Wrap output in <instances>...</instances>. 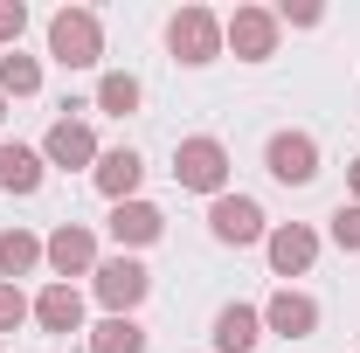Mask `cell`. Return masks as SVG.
Returning a JSON list of instances; mask_svg holds the SVG:
<instances>
[{
    "mask_svg": "<svg viewBox=\"0 0 360 353\" xmlns=\"http://www.w3.org/2000/svg\"><path fill=\"white\" fill-rule=\"evenodd\" d=\"M49 56H56L63 70H90V63L104 56V28H97V14H90V7H63V14L49 21Z\"/></svg>",
    "mask_w": 360,
    "mask_h": 353,
    "instance_id": "1",
    "label": "cell"
},
{
    "mask_svg": "<svg viewBox=\"0 0 360 353\" xmlns=\"http://www.w3.org/2000/svg\"><path fill=\"white\" fill-rule=\"evenodd\" d=\"M174 180H180V187H194V194H222V180H229V153H222V139H180V153H174Z\"/></svg>",
    "mask_w": 360,
    "mask_h": 353,
    "instance_id": "2",
    "label": "cell"
},
{
    "mask_svg": "<svg viewBox=\"0 0 360 353\" xmlns=\"http://www.w3.org/2000/svg\"><path fill=\"white\" fill-rule=\"evenodd\" d=\"M167 42H174L180 63H215L222 56V21L208 7H180L174 21H167Z\"/></svg>",
    "mask_w": 360,
    "mask_h": 353,
    "instance_id": "3",
    "label": "cell"
},
{
    "mask_svg": "<svg viewBox=\"0 0 360 353\" xmlns=\"http://www.w3.org/2000/svg\"><path fill=\"white\" fill-rule=\"evenodd\" d=\"M90 277H97V298L111 305V319H132V305L153 291V277H146L139 257H111V264H97Z\"/></svg>",
    "mask_w": 360,
    "mask_h": 353,
    "instance_id": "4",
    "label": "cell"
},
{
    "mask_svg": "<svg viewBox=\"0 0 360 353\" xmlns=\"http://www.w3.org/2000/svg\"><path fill=\"white\" fill-rule=\"evenodd\" d=\"M264 167H270V180H284V187H305V180L319 174V146H312V132H270Z\"/></svg>",
    "mask_w": 360,
    "mask_h": 353,
    "instance_id": "5",
    "label": "cell"
},
{
    "mask_svg": "<svg viewBox=\"0 0 360 353\" xmlns=\"http://www.w3.org/2000/svg\"><path fill=\"white\" fill-rule=\"evenodd\" d=\"M222 42L243 56V63H264L270 49H277V14L270 7H236L222 21Z\"/></svg>",
    "mask_w": 360,
    "mask_h": 353,
    "instance_id": "6",
    "label": "cell"
},
{
    "mask_svg": "<svg viewBox=\"0 0 360 353\" xmlns=\"http://www.w3.org/2000/svg\"><path fill=\"white\" fill-rule=\"evenodd\" d=\"M208 229H215V243H264V208L250 201V194H215V208H208Z\"/></svg>",
    "mask_w": 360,
    "mask_h": 353,
    "instance_id": "7",
    "label": "cell"
},
{
    "mask_svg": "<svg viewBox=\"0 0 360 353\" xmlns=\"http://www.w3.org/2000/svg\"><path fill=\"white\" fill-rule=\"evenodd\" d=\"M42 257L63 270V277H84V270H97V236H90V229H77V222H63V229L42 243Z\"/></svg>",
    "mask_w": 360,
    "mask_h": 353,
    "instance_id": "8",
    "label": "cell"
},
{
    "mask_svg": "<svg viewBox=\"0 0 360 353\" xmlns=\"http://www.w3.org/2000/svg\"><path fill=\"white\" fill-rule=\"evenodd\" d=\"M42 160H49V167H90V160H97L90 125H84V118H56L49 139H42Z\"/></svg>",
    "mask_w": 360,
    "mask_h": 353,
    "instance_id": "9",
    "label": "cell"
},
{
    "mask_svg": "<svg viewBox=\"0 0 360 353\" xmlns=\"http://www.w3.org/2000/svg\"><path fill=\"white\" fill-rule=\"evenodd\" d=\"M264 243H270V270H277V277H298V270H312V257H319V236H312V229H298V222L270 229Z\"/></svg>",
    "mask_w": 360,
    "mask_h": 353,
    "instance_id": "10",
    "label": "cell"
},
{
    "mask_svg": "<svg viewBox=\"0 0 360 353\" xmlns=\"http://www.w3.org/2000/svg\"><path fill=\"white\" fill-rule=\"evenodd\" d=\"M264 326H270V333H284V340H305V333L319 326V305L305 298V291H277V298L264 305Z\"/></svg>",
    "mask_w": 360,
    "mask_h": 353,
    "instance_id": "11",
    "label": "cell"
},
{
    "mask_svg": "<svg viewBox=\"0 0 360 353\" xmlns=\"http://www.w3.org/2000/svg\"><path fill=\"white\" fill-rule=\"evenodd\" d=\"M139 174H146V160H139L132 146H118V153H97V187H104L111 201H132V194H139Z\"/></svg>",
    "mask_w": 360,
    "mask_h": 353,
    "instance_id": "12",
    "label": "cell"
},
{
    "mask_svg": "<svg viewBox=\"0 0 360 353\" xmlns=\"http://www.w3.org/2000/svg\"><path fill=\"white\" fill-rule=\"evenodd\" d=\"M264 340V312H250V305H222L215 312V347L222 353H250Z\"/></svg>",
    "mask_w": 360,
    "mask_h": 353,
    "instance_id": "13",
    "label": "cell"
},
{
    "mask_svg": "<svg viewBox=\"0 0 360 353\" xmlns=\"http://www.w3.org/2000/svg\"><path fill=\"white\" fill-rule=\"evenodd\" d=\"M160 229H167V215H160V208H153V201H118V208H111V236H118V243H160Z\"/></svg>",
    "mask_w": 360,
    "mask_h": 353,
    "instance_id": "14",
    "label": "cell"
},
{
    "mask_svg": "<svg viewBox=\"0 0 360 353\" xmlns=\"http://www.w3.org/2000/svg\"><path fill=\"white\" fill-rule=\"evenodd\" d=\"M35 319H42V333H84V298L70 284H49L35 298Z\"/></svg>",
    "mask_w": 360,
    "mask_h": 353,
    "instance_id": "15",
    "label": "cell"
},
{
    "mask_svg": "<svg viewBox=\"0 0 360 353\" xmlns=\"http://www.w3.org/2000/svg\"><path fill=\"white\" fill-rule=\"evenodd\" d=\"M0 187H7V194H35V187H42V153L0 146Z\"/></svg>",
    "mask_w": 360,
    "mask_h": 353,
    "instance_id": "16",
    "label": "cell"
},
{
    "mask_svg": "<svg viewBox=\"0 0 360 353\" xmlns=\"http://www.w3.org/2000/svg\"><path fill=\"white\" fill-rule=\"evenodd\" d=\"M35 264H42V243H35L28 229H7V236H0V277L14 284V277H28Z\"/></svg>",
    "mask_w": 360,
    "mask_h": 353,
    "instance_id": "17",
    "label": "cell"
},
{
    "mask_svg": "<svg viewBox=\"0 0 360 353\" xmlns=\"http://www.w3.org/2000/svg\"><path fill=\"white\" fill-rule=\"evenodd\" d=\"M35 90H42V70H35V56L7 49V56H0V97H35Z\"/></svg>",
    "mask_w": 360,
    "mask_h": 353,
    "instance_id": "18",
    "label": "cell"
},
{
    "mask_svg": "<svg viewBox=\"0 0 360 353\" xmlns=\"http://www.w3.org/2000/svg\"><path fill=\"white\" fill-rule=\"evenodd\" d=\"M97 111H111V118H132V111H139V77L111 70V77L97 84Z\"/></svg>",
    "mask_w": 360,
    "mask_h": 353,
    "instance_id": "19",
    "label": "cell"
},
{
    "mask_svg": "<svg viewBox=\"0 0 360 353\" xmlns=\"http://www.w3.org/2000/svg\"><path fill=\"white\" fill-rule=\"evenodd\" d=\"M90 353H146V333H139L132 319H104L90 333Z\"/></svg>",
    "mask_w": 360,
    "mask_h": 353,
    "instance_id": "20",
    "label": "cell"
},
{
    "mask_svg": "<svg viewBox=\"0 0 360 353\" xmlns=\"http://www.w3.org/2000/svg\"><path fill=\"white\" fill-rule=\"evenodd\" d=\"M28 298H21V284H7V277H0V333H14V326H21V319H28Z\"/></svg>",
    "mask_w": 360,
    "mask_h": 353,
    "instance_id": "21",
    "label": "cell"
},
{
    "mask_svg": "<svg viewBox=\"0 0 360 353\" xmlns=\"http://www.w3.org/2000/svg\"><path fill=\"white\" fill-rule=\"evenodd\" d=\"M333 243H340V250H360V201L354 208H347V201L333 208Z\"/></svg>",
    "mask_w": 360,
    "mask_h": 353,
    "instance_id": "22",
    "label": "cell"
},
{
    "mask_svg": "<svg viewBox=\"0 0 360 353\" xmlns=\"http://www.w3.org/2000/svg\"><path fill=\"white\" fill-rule=\"evenodd\" d=\"M21 28H28V7L21 0H0V42H21Z\"/></svg>",
    "mask_w": 360,
    "mask_h": 353,
    "instance_id": "23",
    "label": "cell"
},
{
    "mask_svg": "<svg viewBox=\"0 0 360 353\" xmlns=\"http://www.w3.org/2000/svg\"><path fill=\"white\" fill-rule=\"evenodd\" d=\"M277 21H291V28H312V21H319V7H312V0H298V7H284Z\"/></svg>",
    "mask_w": 360,
    "mask_h": 353,
    "instance_id": "24",
    "label": "cell"
},
{
    "mask_svg": "<svg viewBox=\"0 0 360 353\" xmlns=\"http://www.w3.org/2000/svg\"><path fill=\"white\" fill-rule=\"evenodd\" d=\"M354 194H360V160H354Z\"/></svg>",
    "mask_w": 360,
    "mask_h": 353,
    "instance_id": "25",
    "label": "cell"
},
{
    "mask_svg": "<svg viewBox=\"0 0 360 353\" xmlns=\"http://www.w3.org/2000/svg\"><path fill=\"white\" fill-rule=\"evenodd\" d=\"M0 118H7V97H0Z\"/></svg>",
    "mask_w": 360,
    "mask_h": 353,
    "instance_id": "26",
    "label": "cell"
}]
</instances>
